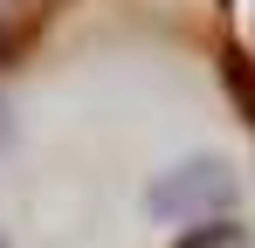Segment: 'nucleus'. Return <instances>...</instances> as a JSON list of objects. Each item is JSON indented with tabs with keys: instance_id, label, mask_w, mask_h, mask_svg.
I'll use <instances>...</instances> for the list:
<instances>
[{
	"instance_id": "f03ea898",
	"label": "nucleus",
	"mask_w": 255,
	"mask_h": 248,
	"mask_svg": "<svg viewBox=\"0 0 255 248\" xmlns=\"http://www.w3.org/2000/svg\"><path fill=\"white\" fill-rule=\"evenodd\" d=\"M0 248H7V242H0Z\"/></svg>"
},
{
	"instance_id": "f257e3e1",
	"label": "nucleus",
	"mask_w": 255,
	"mask_h": 248,
	"mask_svg": "<svg viewBox=\"0 0 255 248\" xmlns=\"http://www.w3.org/2000/svg\"><path fill=\"white\" fill-rule=\"evenodd\" d=\"M228 200H235V186H228V165H214V159L179 165V172H166V179L145 193V207H152L159 221H193V214H200V228H207V214H221Z\"/></svg>"
}]
</instances>
